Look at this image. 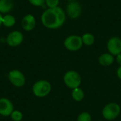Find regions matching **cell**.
Wrapping results in <instances>:
<instances>
[{"instance_id": "8fae6325", "label": "cell", "mask_w": 121, "mask_h": 121, "mask_svg": "<svg viewBox=\"0 0 121 121\" xmlns=\"http://www.w3.org/2000/svg\"><path fill=\"white\" fill-rule=\"evenodd\" d=\"M36 25V20L33 15L26 14L25 15L21 20V26L24 30L31 31L33 30Z\"/></svg>"}, {"instance_id": "9a60e30c", "label": "cell", "mask_w": 121, "mask_h": 121, "mask_svg": "<svg viewBox=\"0 0 121 121\" xmlns=\"http://www.w3.org/2000/svg\"><path fill=\"white\" fill-rule=\"evenodd\" d=\"M72 97L73 100H74L75 101H77V102L82 101L84 98V92L79 87L74 89H72Z\"/></svg>"}, {"instance_id": "277c9868", "label": "cell", "mask_w": 121, "mask_h": 121, "mask_svg": "<svg viewBox=\"0 0 121 121\" xmlns=\"http://www.w3.org/2000/svg\"><path fill=\"white\" fill-rule=\"evenodd\" d=\"M121 111V106L117 103L111 102L104 107L102 116L107 121H113L120 116Z\"/></svg>"}, {"instance_id": "5bb4252c", "label": "cell", "mask_w": 121, "mask_h": 121, "mask_svg": "<svg viewBox=\"0 0 121 121\" xmlns=\"http://www.w3.org/2000/svg\"><path fill=\"white\" fill-rule=\"evenodd\" d=\"M16 23V18L15 17L9 13L5 14L3 16V20H2V25L6 28H11Z\"/></svg>"}, {"instance_id": "8992f818", "label": "cell", "mask_w": 121, "mask_h": 121, "mask_svg": "<svg viewBox=\"0 0 121 121\" xmlns=\"http://www.w3.org/2000/svg\"><path fill=\"white\" fill-rule=\"evenodd\" d=\"M8 79L12 85L17 88L22 87L26 83L24 74L18 69H13L8 74Z\"/></svg>"}, {"instance_id": "cb8c5ba5", "label": "cell", "mask_w": 121, "mask_h": 121, "mask_svg": "<svg viewBox=\"0 0 121 121\" xmlns=\"http://www.w3.org/2000/svg\"><path fill=\"white\" fill-rule=\"evenodd\" d=\"M67 1H74V0H67Z\"/></svg>"}, {"instance_id": "603a6c76", "label": "cell", "mask_w": 121, "mask_h": 121, "mask_svg": "<svg viewBox=\"0 0 121 121\" xmlns=\"http://www.w3.org/2000/svg\"><path fill=\"white\" fill-rule=\"evenodd\" d=\"M2 20H3V16H2V14L0 13V28H1V26H2Z\"/></svg>"}, {"instance_id": "ac0fdd59", "label": "cell", "mask_w": 121, "mask_h": 121, "mask_svg": "<svg viewBox=\"0 0 121 121\" xmlns=\"http://www.w3.org/2000/svg\"><path fill=\"white\" fill-rule=\"evenodd\" d=\"M77 121H91V116L88 112H83L78 116Z\"/></svg>"}, {"instance_id": "7c38bea8", "label": "cell", "mask_w": 121, "mask_h": 121, "mask_svg": "<svg viewBox=\"0 0 121 121\" xmlns=\"http://www.w3.org/2000/svg\"><path fill=\"white\" fill-rule=\"evenodd\" d=\"M115 58L113 55L109 52L101 54L99 57V62L101 66L108 67L111 65L114 62Z\"/></svg>"}, {"instance_id": "e0dca14e", "label": "cell", "mask_w": 121, "mask_h": 121, "mask_svg": "<svg viewBox=\"0 0 121 121\" xmlns=\"http://www.w3.org/2000/svg\"><path fill=\"white\" fill-rule=\"evenodd\" d=\"M10 116L13 121H21L23 119V113L18 110H13Z\"/></svg>"}, {"instance_id": "2e32d148", "label": "cell", "mask_w": 121, "mask_h": 121, "mask_svg": "<svg viewBox=\"0 0 121 121\" xmlns=\"http://www.w3.org/2000/svg\"><path fill=\"white\" fill-rule=\"evenodd\" d=\"M82 40L83 45H85L86 46H91L95 42V37L93 34L90 33H86L82 35Z\"/></svg>"}, {"instance_id": "30bf717a", "label": "cell", "mask_w": 121, "mask_h": 121, "mask_svg": "<svg viewBox=\"0 0 121 121\" xmlns=\"http://www.w3.org/2000/svg\"><path fill=\"white\" fill-rule=\"evenodd\" d=\"M13 105L12 102L6 98L0 99V115L4 117L10 116L13 111Z\"/></svg>"}, {"instance_id": "5b68a950", "label": "cell", "mask_w": 121, "mask_h": 121, "mask_svg": "<svg viewBox=\"0 0 121 121\" xmlns=\"http://www.w3.org/2000/svg\"><path fill=\"white\" fill-rule=\"evenodd\" d=\"M65 48L69 51H77L83 46L82 36L77 35H71L67 36L64 40Z\"/></svg>"}, {"instance_id": "44dd1931", "label": "cell", "mask_w": 121, "mask_h": 121, "mask_svg": "<svg viewBox=\"0 0 121 121\" xmlns=\"http://www.w3.org/2000/svg\"><path fill=\"white\" fill-rule=\"evenodd\" d=\"M116 60L117 63H118L120 66H121V53H120V54L118 55H116Z\"/></svg>"}, {"instance_id": "4fadbf2b", "label": "cell", "mask_w": 121, "mask_h": 121, "mask_svg": "<svg viewBox=\"0 0 121 121\" xmlns=\"http://www.w3.org/2000/svg\"><path fill=\"white\" fill-rule=\"evenodd\" d=\"M13 7L12 0H0V13L2 14L9 13Z\"/></svg>"}, {"instance_id": "ffe728a7", "label": "cell", "mask_w": 121, "mask_h": 121, "mask_svg": "<svg viewBox=\"0 0 121 121\" xmlns=\"http://www.w3.org/2000/svg\"><path fill=\"white\" fill-rule=\"evenodd\" d=\"M30 4L34 6H43L45 4V0H28Z\"/></svg>"}, {"instance_id": "6da1fadb", "label": "cell", "mask_w": 121, "mask_h": 121, "mask_svg": "<svg viewBox=\"0 0 121 121\" xmlns=\"http://www.w3.org/2000/svg\"><path fill=\"white\" fill-rule=\"evenodd\" d=\"M40 20L45 28L55 30L64 25L66 21V14L65 11L60 6L48 8L43 12Z\"/></svg>"}, {"instance_id": "d6986e66", "label": "cell", "mask_w": 121, "mask_h": 121, "mask_svg": "<svg viewBox=\"0 0 121 121\" xmlns=\"http://www.w3.org/2000/svg\"><path fill=\"white\" fill-rule=\"evenodd\" d=\"M60 0H45V4L48 8H55L58 6Z\"/></svg>"}, {"instance_id": "ba28073f", "label": "cell", "mask_w": 121, "mask_h": 121, "mask_svg": "<svg viewBox=\"0 0 121 121\" xmlns=\"http://www.w3.org/2000/svg\"><path fill=\"white\" fill-rule=\"evenodd\" d=\"M23 41V35L19 30H13L10 32L6 38V42L10 47L19 46Z\"/></svg>"}, {"instance_id": "9c48e42d", "label": "cell", "mask_w": 121, "mask_h": 121, "mask_svg": "<svg viewBox=\"0 0 121 121\" xmlns=\"http://www.w3.org/2000/svg\"><path fill=\"white\" fill-rule=\"evenodd\" d=\"M107 50L109 53L116 56L121 53V38L113 36L108 39L107 42Z\"/></svg>"}, {"instance_id": "7a4b0ae2", "label": "cell", "mask_w": 121, "mask_h": 121, "mask_svg": "<svg viewBox=\"0 0 121 121\" xmlns=\"http://www.w3.org/2000/svg\"><path fill=\"white\" fill-rule=\"evenodd\" d=\"M52 89L50 83L47 80H39L34 83L32 87L33 94L38 98H43L48 96Z\"/></svg>"}, {"instance_id": "7402d4cb", "label": "cell", "mask_w": 121, "mask_h": 121, "mask_svg": "<svg viewBox=\"0 0 121 121\" xmlns=\"http://www.w3.org/2000/svg\"><path fill=\"white\" fill-rule=\"evenodd\" d=\"M117 76L121 80V66H120L117 69Z\"/></svg>"}, {"instance_id": "52a82bcc", "label": "cell", "mask_w": 121, "mask_h": 121, "mask_svg": "<svg viewBox=\"0 0 121 121\" xmlns=\"http://www.w3.org/2000/svg\"><path fill=\"white\" fill-rule=\"evenodd\" d=\"M66 11L68 16L72 19L78 18L82 13V7L77 1H69L66 7Z\"/></svg>"}, {"instance_id": "3957f363", "label": "cell", "mask_w": 121, "mask_h": 121, "mask_svg": "<svg viewBox=\"0 0 121 121\" xmlns=\"http://www.w3.org/2000/svg\"><path fill=\"white\" fill-rule=\"evenodd\" d=\"M63 80L65 84L72 89L79 87L82 84V77L80 74L74 70L67 71L64 75Z\"/></svg>"}]
</instances>
